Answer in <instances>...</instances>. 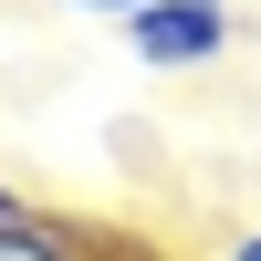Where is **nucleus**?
<instances>
[{
	"label": "nucleus",
	"instance_id": "1",
	"mask_svg": "<svg viewBox=\"0 0 261 261\" xmlns=\"http://www.w3.org/2000/svg\"><path fill=\"white\" fill-rule=\"evenodd\" d=\"M115 32H125V53L157 63V73H199V63H220L230 42H241V11H230V0H146Z\"/></svg>",
	"mask_w": 261,
	"mask_h": 261
},
{
	"label": "nucleus",
	"instance_id": "3",
	"mask_svg": "<svg viewBox=\"0 0 261 261\" xmlns=\"http://www.w3.org/2000/svg\"><path fill=\"white\" fill-rule=\"evenodd\" d=\"M63 11H84V21H125V11H146V0H63Z\"/></svg>",
	"mask_w": 261,
	"mask_h": 261
},
{
	"label": "nucleus",
	"instance_id": "4",
	"mask_svg": "<svg viewBox=\"0 0 261 261\" xmlns=\"http://www.w3.org/2000/svg\"><path fill=\"white\" fill-rule=\"evenodd\" d=\"M220 261H261V220H251V230H241V241H230Z\"/></svg>",
	"mask_w": 261,
	"mask_h": 261
},
{
	"label": "nucleus",
	"instance_id": "2",
	"mask_svg": "<svg viewBox=\"0 0 261 261\" xmlns=\"http://www.w3.org/2000/svg\"><path fill=\"white\" fill-rule=\"evenodd\" d=\"M0 261H105L94 241H84L73 220H63V209H21V220H0Z\"/></svg>",
	"mask_w": 261,
	"mask_h": 261
}]
</instances>
